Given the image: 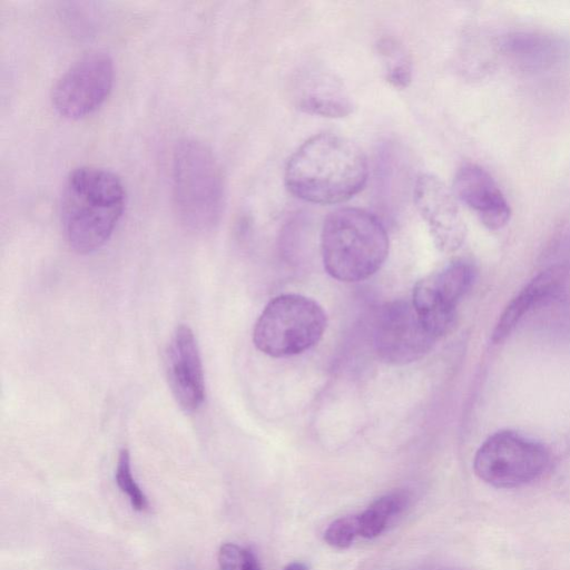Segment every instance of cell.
Returning <instances> with one entry per match:
<instances>
[{
  "instance_id": "6da1fadb",
  "label": "cell",
  "mask_w": 570,
  "mask_h": 570,
  "mask_svg": "<svg viewBox=\"0 0 570 570\" xmlns=\"http://www.w3.org/2000/svg\"><path fill=\"white\" fill-rule=\"evenodd\" d=\"M362 149L348 138L322 132L304 141L289 157L285 185L305 202L330 205L351 199L367 180Z\"/></svg>"
},
{
  "instance_id": "7a4b0ae2",
  "label": "cell",
  "mask_w": 570,
  "mask_h": 570,
  "mask_svg": "<svg viewBox=\"0 0 570 570\" xmlns=\"http://www.w3.org/2000/svg\"><path fill=\"white\" fill-rule=\"evenodd\" d=\"M126 207V189L112 171L82 166L70 171L60 197L65 238L79 254L100 248L111 236Z\"/></svg>"
},
{
  "instance_id": "3957f363",
  "label": "cell",
  "mask_w": 570,
  "mask_h": 570,
  "mask_svg": "<svg viewBox=\"0 0 570 570\" xmlns=\"http://www.w3.org/2000/svg\"><path fill=\"white\" fill-rule=\"evenodd\" d=\"M171 191L179 223L189 232L204 234L220 220L225 186L213 151L195 138L176 144L171 164Z\"/></svg>"
},
{
  "instance_id": "277c9868",
  "label": "cell",
  "mask_w": 570,
  "mask_h": 570,
  "mask_svg": "<svg viewBox=\"0 0 570 570\" xmlns=\"http://www.w3.org/2000/svg\"><path fill=\"white\" fill-rule=\"evenodd\" d=\"M321 252L326 272L341 282H361L375 274L389 254V236L371 213L340 208L324 220Z\"/></svg>"
},
{
  "instance_id": "5b68a950",
  "label": "cell",
  "mask_w": 570,
  "mask_h": 570,
  "mask_svg": "<svg viewBox=\"0 0 570 570\" xmlns=\"http://www.w3.org/2000/svg\"><path fill=\"white\" fill-rule=\"evenodd\" d=\"M326 328V315L314 299L299 294L274 297L255 323L253 342L272 357H286L309 350Z\"/></svg>"
},
{
  "instance_id": "8992f818",
  "label": "cell",
  "mask_w": 570,
  "mask_h": 570,
  "mask_svg": "<svg viewBox=\"0 0 570 570\" xmlns=\"http://www.w3.org/2000/svg\"><path fill=\"white\" fill-rule=\"evenodd\" d=\"M547 449L517 432L499 431L478 449L473 469L485 483L513 489L539 479L549 466Z\"/></svg>"
},
{
  "instance_id": "52a82bcc",
  "label": "cell",
  "mask_w": 570,
  "mask_h": 570,
  "mask_svg": "<svg viewBox=\"0 0 570 570\" xmlns=\"http://www.w3.org/2000/svg\"><path fill=\"white\" fill-rule=\"evenodd\" d=\"M114 61L104 51L78 58L52 86L55 110L68 119H80L96 111L109 96L114 83Z\"/></svg>"
},
{
  "instance_id": "ba28073f",
  "label": "cell",
  "mask_w": 570,
  "mask_h": 570,
  "mask_svg": "<svg viewBox=\"0 0 570 570\" xmlns=\"http://www.w3.org/2000/svg\"><path fill=\"white\" fill-rule=\"evenodd\" d=\"M436 340L412 302L387 303L376 316L374 347L379 357L389 364L404 365L420 360Z\"/></svg>"
},
{
  "instance_id": "9c48e42d",
  "label": "cell",
  "mask_w": 570,
  "mask_h": 570,
  "mask_svg": "<svg viewBox=\"0 0 570 570\" xmlns=\"http://www.w3.org/2000/svg\"><path fill=\"white\" fill-rule=\"evenodd\" d=\"M474 276L471 264L456 261L415 284L412 304L436 338L451 330L456 306L472 286Z\"/></svg>"
},
{
  "instance_id": "30bf717a",
  "label": "cell",
  "mask_w": 570,
  "mask_h": 570,
  "mask_svg": "<svg viewBox=\"0 0 570 570\" xmlns=\"http://www.w3.org/2000/svg\"><path fill=\"white\" fill-rule=\"evenodd\" d=\"M414 203L439 249L454 252L464 242L466 227L454 195L432 174H421L413 189Z\"/></svg>"
},
{
  "instance_id": "8fae6325",
  "label": "cell",
  "mask_w": 570,
  "mask_h": 570,
  "mask_svg": "<svg viewBox=\"0 0 570 570\" xmlns=\"http://www.w3.org/2000/svg\"><path fill=\"white\" fill-rule=\"evenodd\" d=\"M292 96L299 110L321 117H346L354 107L344 82L318 63L307 65L296 73Z\"/></svg>"
},
{
  "instance_id": "7c38bea8",
  "label": "cell",
  "mask_w": 570,
  "mask_h": 570,
  "mask_svg": "<svg viewBox=\"0 0 570 570\" xmlns=\"http://www.w3.org/2000/svg\"><path fill=\"white\" fill-rule=\"evenodd\" d=\"M167 375L174 397L185 412L196 411L205 399L204 371L193 331L176 328L167 351Z\"/></svg>"
},
{
  "instance_id": "4fadbf2b",
  "label": "cell",
  "mask_w": 570,
  "mask_h": 570,
  "mask_svg": "<svg viewBox=\"0 0 570 570\" xmlns=\"http://www.w3.org/2000/svg\"><path fill=\"white\" fill-rule=\"evenodd\" d=\"M455 196L476 213L489 229L504 227L511 217L510 205L492 176L481 166L462 165L453 180Z\"/></svg>"
},
{
  "instance_id": "5bb4252c",
  "label": "cell",
  "mask_w": 570,
  "mask_h": 570,
  "mask_svg": "<svg viewBox=\"0 0 570 570\" xmlns=\"http://www.w3.org/2000/svg\"><path fill=\"white\" fill-rule=\"evenodd\" d=\"M499 49L514 68L531 72L548 70L569 55V45L561 38L533 31H515L503 36Z\"/></svg>"
},
{
  "instance_id": "9a60e30c",
  "label": "cell",
  "mask_w": 570,
  "mask_h": 570,
  "mask_svg": "<svg viewBox=\"0 0 570 570\" xmlns=\"http://www.w3.org/2000/svg\"><path fill=\"white\" fill-rule=\"evenodd\" d=\"M567 277V267L554 265L530 281L502 312L494 327L492 341L500 343L505 340L531 308L561 291Z\"/></svg>"
},
{
  "instance_id": "2e32d148",
  "label": "cell",
  "mask_w": 570,
  "mask_h": 570,
  "mask_svg": "<svg viewBox=\"0 0 570 570\" xmlns=\"http://www.w3.org/2000/svg\"><path fill=\"white\" fill-rule=\"evenodd\" d=\"M409 495L404 491H393L374 500L358 513L360 537L374 539L387 527L392 518L404 510Z\"/></svg>"
},
{
  "instance_id": "e0dca14e",
  "label": "cell",
  "mask_w": 570,
  "mask_h": 570,
  "mask_svg": "<svg viewBox=\"0 0 570 570\" xmlns=\"http://www.w3.org/2000/svg\"><path fill=\"white\" fill-rule=\"evenodd\" d=\"M376 52L386 81L394 88H406L412 80V61L405 48L393 38H381L376 43Z\"/></svg>"
},
{
  "instance_id": "ac0fdd59",
  "label": "cell",
  "mask_w": 570,
  "mask_h": 570,
  "mask_svg": "<svg viewBox=\"0 0 570 570\" xmlns=\"http://www.w3.org/2000/svg\"><path fill=\"white\" fill-rule=\"evenodd\" d=\"M115 479L120 491L128 498L132 509L136 511L147 510L148 499L132 475L130 456L127 450H121L119 453Z\"/></svg>"
},
{
  "instance_id": "d6986e66",
  "label": "cell",
  "mask_w": 570,
  "mask_h": 570,
  "mask_svg": "<svg viewBox=\"0 0 570 570\" xmlns=\"http://www.w3.org/2000/svg\"><path fill=\"white\" fill-rule=\"evenodd\" d=\"M217 560L219 570H261L253 550L232 542L220 546Z\"/></svg>"
},
{
  "instance_id": "ffe728a7",
  "label": "cell",
  "mask_w": 570,
  "mask_h": 570,
  "mask_svg": "<svg viewBox=\"0 0 570 570\" xmlns=\"http://www.w3.org/2000/svg\"><path fill=\"white\" fill-rule=\"evenodd\" d=\"M360 537L358 514L341 517L324 531V541L337 549L348 548Z\"/></svg>"
},
{
  "instance_id": "44dd1931",
  "label": "cell",
  "mask_w": 570,
  "mask_h": 570,
  "mask_svg": "<svg viewBox=\"0 0 570 570\" xmlns=\"http://www.w3.org/2000/svg\"><path fill=\"white\" fill-rule=\"evenodd\" d=\"M282 570H308V568L304 562L295 561V562L288 563Z\"/></svg>"
}]
</instances>
